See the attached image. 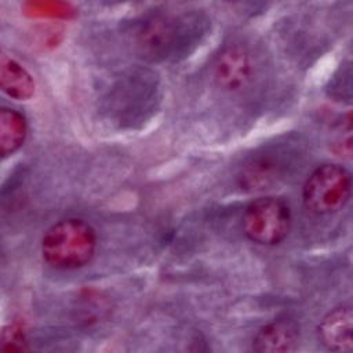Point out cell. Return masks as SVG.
Listing matches in <instances>:
<instances>
[{
	"mask_svg": "<svg viewBox=\"0 0 353 353\" xmlns=\"http://www.w3.org/2000/svg\"><path fill=\"white\" fill-rule=\"evenodd\" d=\"M299 328L292 320L280 319L263 325L252 339L258 353H288L298 349Z\"/></svg>",
	"mask_w": 353,
	"mask_h": 353,
	"instance_id": "9",
	"label": "cell"
},
{
	"mask_svg": "<svg viewBox=\"0 0 353 353\" xmlns=\"http://www.w3.org/2000/svg\"><path fill=\"white\" fill-rule=\"evenodd\" d=\"M0 87L14 99H28L34 92L32 76L14 59L3 55L0 61Z\"/></svg>",
	"mask_w": 353,
	"mask_h": 353,
	"instance_id": "10",
	"label": "cell"
},
{
	"mask_svg": "<svg viewBox=\"0 0 353 353\" xmlns=\"http://www.w3.org/2000/svg\"><path fill=\"white\" fill-rule=\"evenodd\" d=\"M97 236L83 219H63L52 225L41 241L44 261L57 269H77L95 252Z\"/></svg>",
	"mask_w": 353,
	"mask_h": 353,
	"instance_id": "3",
	"label": "cell"
},
{
	"mask_svg": "<svg viewBox=\"0 0 353 353\" xmlns=\"http://www.w3.org/2000/svg\"><path fill=\"white\" fill-rule=\"evenodd\" d=\"M204 32L197 15L156 14L146 18L134 34L137 52L146 61L157 62L186 55Z\"/></svg>",
	"mask_w": 353,
	"mask_h": 353,
	"instance_id": "1",
	"label": "cell"
},
{
	"mask_svg": "<svg viewBox=\"0 0 353 353\" xmlns=\"http://www.w3.org/2000/svg\"><path fill=\"white\" fill-rule=\"evenodd\" d=\"M160 101L159 80L149 69L135 68L117 79L106 98L109 116L121 127L146 121Z\"/></svg>",
	"mask_w": 353,
	"mask_h": 353,
	"instance_id": "2",
	"label": "cell"
},
{
	"mask_svg": "<svg viewBox=\"0 0 353 353\" xmlns=\"http://www.w3.org/2000/svg\"><path fill=\"white\" fill-rule=\"evenodd\" d=\"M321 343L332 352H352L353 312L350 306H339L327 313L319 324Z\"/></svg>",
	"mask_w": 353,
	"mask_h": 353,
	"instance_id": "8",
	"label": "cell"
},
{
	"mask_svg": "<svg viewBox=\"0 0 353 353\" xmlns=\"http://www.w3.org/2000/svg\"><path fill=\"white\" fill-rule=\"evenodd\" d=\"M214 76L223 90H243L252 77V63L247 50L239 44L225 47L215 59Z\"/></svg>",
	"mask_w": 353,
	"mask_h": 353,
	"instance_id": "7",
	"label": "cell"
},
{
	"mask_svg": "<svg viewBox=\"0 0 353 353\" xmlns=\"http://www.w3.org/2000/svg\"><path fill=\"white\" fill-rule=\"evenodd\" d=\"M294 157L284 145H273L254 153L241 165L239 182L250 192L269 189L277 185L292 167Z\"/></svg>",
	"mask_w": 353,
	"mask_h": 353,
	"instance_id": "6",
	"label": "cell"
},
{
	"mask_svg": "<svg viewBox=\"0 0 353 353\" xmlns=\"http://www.w3.org/2000/svg\"><path fill=\"white\" fill-rule=\"evenodd\" d=\"M1 350L11 352V350H25L23 346V338L21 336V332L15 327H10V330H6L3 332L1 339Z\"/></svg>",
	"mask_w": 353,
	"mask_h": 353,
	"instance_id": "12",
	"label": "cell"
},
{
	"mask_svg": "<svg viewBox=\"0 0 353 353\" xmlns=\"http://www.w3.org/2000/svg\"><path fill=\"white\" fill-rule=\"evenodd\" d=\"M352 178L346 168L338 164L317 167L305 181L303 203L314 214L325 215L339 211L349 200Z\"/></svg>",
	"mask_w": 353,
	"mask_h": 353,
	"instance_id": "4",
	"label": "cell"
},
{
	"mask_svg": "<svg viewBox=\"0 0 353 353\" xmlns=\"http://www.w3.org/2000/svg\"><path fill=\"white\" fill-rule=\"evenodd\" d=\"M26 137L25 117L8 108L0 110V154L7 157L15 153L23 143Z\"/></svg>",
	"mask_w": 353,
	"mask_h": 353,
	"instance_id": "11",
	"label": "cell"
},
{
	"mask_svg": "<svg viewBox=\"0 0 353 353\" xmlns=\"http://www.w3.org/2000/svg\"><path fill=\"white\" fill-rule=\"evenodd\" d=\"M291 226V212L285 201L276 197H261L248 204L243 215L245 236L258 243L273 245L283 241Z\"/></svg>",
	"mask_w": 353,
	"mask_h": 353,
	"instance_id": "5",
	"label": "cell"
}]
</instances>
